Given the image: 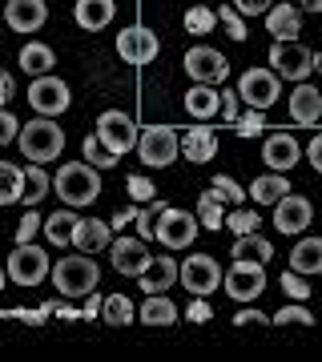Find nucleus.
Segmentation results:
<instances>
[{"mask_svg":"<svg viewBox=\"0 0 322 362\" xmlns=\"http://www.w3.org/2000/svg\"><path fill=\"white\" fill-rule=\"evenodd\" d=\"M52 65H57V52H52L49 45L33 40V45L21 49V69H25L28 77H45V73H52Z\"/></svg>","mask_w":322,"mask_h":362,"instance_id":"nucleus-29","label":"nucleus"},{"mask_svg":"<svg viewBox=\"0 0 322 362\" xmlns=\"http://www.w3.org/2000/svg\"><path fill=\"white\" fill-rule=\"evenodd\" d=\"M97 310H101V294L93 290V294H85V310H81V318H97Z\"/></svg>","mask_w":322,"mask_h":362,"instance_id":"nucleus-56","label":"nucleus"},{"mask_svg":"<svg viewBox=\"0 0 322 362\" xmlns=\"http://www.w3.org/2000/svg\"><path fill=\"white\" fill-rule=\"evenodd\" d=\"M52 189H57V197L69 209H81V206H89V202H97L101 177H97V169L89 161H64L57 169V177H52Z\"/></svg>","mask_w":322,"mask_h":362,"instance_id":"nucleus-1","label":"nucleus"},{"mask_svg":"<svg viewBox=\"0 0 322 362\" xmlns=\"http://www.w3.org/2000/svg\"><path fill=\"white\" fill-rule=\"evenodd\" d=\"M52 286H57V294L61 298H85L97 290V282H101V270H97V262L89 258V254H69V258H61L57 266H52Z\"/></svg>","mask_w":322,"mask_h":362,"instance_id":"nucleus-3","label":"nucleus"},{"mask_svg":"<svg viewBox=\"0 0 322 362\" xmlns=\"http://www.w3.org/2000/svg\"><path fill=\"white\" fill-rule=\"evenodd\" d=\"M16 141H21V153H25L33 165L57 161V157L64 153V129L52 121V117H33L28 125H21Z\"/></svg>","mask_w":322,"mask_h":362,"instance_id":"nucleus-2","label":"nucleus"},{"mask_svg":"<svg viewBox=\"0 0 322 362\" xmlns=\"http://www.w3.org/2000/svg\"><path fill=\"white\" fill-rule=\"evenodd\" d=\"M173 282H178V262L173 258H149V266L137 274V286H142L145 294H161Z\"/></svg>","mask_w":322,"mask_h":362,"instance_id":"nucleus-22","label":"nucleus"},{"mask_svg":"<svg viewBox=\"0 0 322 362\" xmlns=\"http://www.w3.org/2000/svg\"><path fill=\"white\" fill-rule=\"evenodd\" d=\"M290 270L322 274V238H298V246L290 250Z\"/></svg>","mask_w":322,"mask_h":362,"instance_id":"nucleus-27","label":"nucleus"},{"mask_svg":"<svg viewBox=\"0 0 322 362\" xmlns=\"http://www.w3.org/2000/svg\"><path fill=\"white\" fill-rule=\"evenodd\" d=\"M298 157H302V149H298L294 133H270L266 137V145H262V161L274 169V173H286V169L298 165Z\"/></svg>","mask_w":322,"mask_h":362,"instance_id":"nucleus-19","label":"nucleus"},{"mask_svg":"<svg viewBox=\"0 0 322 362\" xmlns=\"http://www.w3.org/2000/svg\"><path fill=\"white\" fill-rule=\"evenodd\" d=\"M101 314L109 326H129L133 318H137V310H133V302H129V294H109L101 298Z\"/></svg>","mask_w":322,"mask_h":362,"instance_id":"nucleus-33","label":"nucleus"},{"mask_svg":"<svg viewBox=\"0 0 322 362\" xmlns=\"http://www.w3.org/2000/svg\"><path fill=\"white\" fill-rule=\"evenodd\" d=\"M222 282L234 302H258L266 290V270H262V262H234L230 274H222Z\"/></svg>","mask_w":322,"mask_h":362,"instance_id":"nucleus-12","label":"nucleus"},{"mask_svg":"<svg viewBox=\"0 0 322 362\" xmlns=\"http://www.w3.org/2000/svg\"><path fill=\"white\" fill-rule=\"evenodd\" d=\"M49 189H52L49 173H45L40 165H28L25 169V197H21V202H25L28 209H37V202H40V197H49Z\"/></svg>","mask_w":322,"mask_h":362,"instance_id":"nucleus-34","label":"nucleus"},{"mask_svg":"<svg viewBox=\"0 0 322 362\" xmlns=\"http://www.w3.org/2000/svg\"><path fill=\"white\" fill-rule=\"evenodd\" d=\"M45 226V218H40L37 209H28L25 218H21V226H16V242H33V233Z\"/></svg>","mask_w":322,"mask_h":362,"instance_id":"nucleus-46","label":"nucleus"},{"mask_svg":"<svg viewBox=\"0 0 322 362\" xmlns=\"http://www.w3.org/2000/svg\"><path fill=\"white\" fill-rule=\"evenodd\" d=\"M117 52H121V61H129V65H149L157 52H161V40H157L154 28L133 25L125 33H117Z\"/></svg>","mask_w":322,"mask_h":362,"instance_id":"nucleus-14","label":"nucleus"},{"mask_svg":"<svg viewBox=\"0 0 322 362\" xmlns=\"http://www.w3.org/2000/svg\"><path fill=\"white\" fill-rule=\"evenodd\" d=\"M49 21V4L45 0H8L4 4V25L16 33H37Z\"/></svg>","mask_w":322,"mask_h":362,"instance_id":"nucleus-17","label":"nucleus"},{"mask_svg":"<svg viewBox=\"0 0 322 362\" xmlns=\"http://www.w3.org/2000/svg\"><path fill=\"white\" fill-rule=\"evenodd\" d=\"M185 318H190V322H209V318H214V310H209L206 298H193L190 310H185Z\"/></svg>","mask_w":322,"mask_h":362,"instance_id":"nucleus-49","label":"nucleus"},{"mask_svg":"<svg viewBox=\"0 0 322 362\" xmlns=\"http://www.w3.org/2000/svg\"><path fill=\"white\" fill-rule=\"evenodd\" d=\"M306 161L322 173V133H318V137H310V145H306Z\"/></svg>","mask_w":322,"mask_h":362,"instance_id":"nucleus-53","label":"nucleus"},{"mask_svg":"<svg viewBox=\"0 0 322 362\" xmlns=\"http://www.w3.org/2000/svg\"><path fill=\"white\" fill-rule=\"evenodd\" d=\"M238 101H242V97H238V89L222 93V109H218V113L226 117V125H234V121H238Z\"/></svg>","mask_w":322,"mask_h":362,"instance_id":"nucleus-48","label":"nucleus"},{"mask_svg":"<svg viewBox=\"0 0 322 362\" xmlns=\"http://www.w3.org/2000/svg\"><path fill=\"white\" fill-rule=\"evenodd\" d=\"M234 8H238L242 16H258V13H270L274 4L270 0H234Z\"/></svg>","mask_w":322,"mask_h":362,"instance_id":"nucleus-50","label":"nucleus"},{"mask_svg":"<svg viewBox=\"0 0 322 362\" xmlns=\"http://www.w3.org/2000/svg\"><path fill=\"white\" fill-rule=\"evenodd\" d=\"M185 109H190V117L206 121V117H214L222 109V93L214 89V85H193V89L185 93Z\"/></svg>","mask_w":322,"mask_h":362,"instance_id":"nucleus-28","label":"nucleus"},{"mask_svg":"<svg viewBox=\"0 0 322 362\" xmlns=\"http://www.w3.org/2000/svg\"><path fill=\"white\" fill-rule=\"evenodd\" d=\"M214 16H218L222 25H226V33H230L234 40H246V37H250V33H246V25H242V13H238L234 4H222V8H218Z\"/></svg>","mask_w":322,"mask_h":362,"instance_id":"nucleus-39","label":"nucleus"},{"mask_svg":"<svg viewBox=\"0 0 322 362\" xmlns=\"http://www.w3.org/2000/svg\"><path fill=\"white\" fill-rule=\"evenodd\" d=\"M28 105L37 109L40 117H57L64 113L69 105H73V93H69V85H64L61 77H52V73H45V77H33V85H28Z\"/></svg>","mask_w":322,"mask_h":362,"instance_id":"nucleus-11","label":"nucleus"},{"mask_svg":"<svg viewBox=\"0 0 322 362\" xmlns=\"http://www.w3.org/2000/svg\"><path fill=\"white\" fill-rule=\"evenodd\" d=\"M266 33L274 40H298L302 33V8L298 4H274L266 13Z\"/></svg>","mask_w":322,"mask_h":362,"instance_id":"nucleus-21","label":"nucleus"},{"mask_svg":"<svg viewBox=\"0 0 322 362\" xmlns=\"http://www.w3.org/2000/svg\"><path fill=\"white\" fill-rule=\"evenodd\" d=\"M214 25H218V16L209 13V8H190L185 13V28L190 33H214Z\"/></svg>","mask_w":322,"mask_h":362,"instance_id":"nucleus-43","label":"nucleus"},{"mask_svg":"<svg viewBox=\"0 0 322 362\" xmlns=\"http://www.w3.org/2000/svg\"><path fill=\"white\" fill-rule=\"evenodd\" d=\"M197 221H202V230H222L226 214H222V194L218 189H209V194L197 197Z\"/></svg>","mask_w":322,"mask_h":362,"instance_id":"nucleus-35","label":"nucleus"},{"mask_svg":"<svg viewBox=\"0 0 322 362\" xmlns=\"http://www.w3.org/2000/svg\"><path fill=\"white\" fill-rule=\"evenodd\" d=\"M234 322L238 326H254V322H270V318H266L262 310H254V306H242V310L234 314Z\"/></svg>","mask_w":322,"mask_h":362,"instance_id":"nucleus-51","label":"nucleus"},{"mask_svg":"<svg viewBox=\"0 0 322 362\" xmlns=\"http://www.w3.org/2000/svg\"><path fill=\"white\" fill-rule=\"evenodd\" d=\"M4 282H8V270H0V290H4Z\"/></svg>","mask_w":322,"mask_h":362,"instance_id":"nucleus-59","label":"nucleus"},{"mask_svg":"<svg viewBox=\"0 0 322 362\" xmlns=\"http://www.w3.org/2000/svg\"><path fill=\"white\" fill-rule=\"evenodd\" d=\"M262 129H266V117H262V109H250L246 117H238V121H234V133H238V137H258Z\"/></svg>","mask_w":322,"mask_h":362,"instance_id":"nucleus-41","label":"nucleus"},{"mask_svg":"<svg viewBox=\"0 0 322 362\" xmlns=\"http://www.w3.org/2000/svg\"><path fill=\"white\" fill-rule=\"evenodd\" d=\"M77 25L89 33H101L105 25H113L117 16V0H77Z\"/></svg>","mask_w":322,"mask_h":362,"instance_id":"nucleus-24","label":"nucleus"},{"mask_svg":"<svg viewBox=\"0 0 322 362\" xmlns=\"http://www.w3.org/2000/svg\"><path fill=\"white\" fill-rule=\"evenodd\" d=\"M97 141H101L113 157L137 149V125H133V117L121 113V109H105V113L97 117Z\"/></svg>","mask_w":322,"mask_h":362,"instance_id":"nucleus-7","label":"nucleus"},{"mask_svg":"<svg viewBox=\"0 0 322 362\" xmlns=\"http://www.w3.org/2000/svg\"><path fill=\"white\" fill-rule=\"evenodd\" d=\"M197 230H202V221L193 218V214L166 206L161 214H157V233H154V238H157L166 250H185V246H193Z\"/></svg>","mask_w":322,"mask_h":362,"instance_id":"nucleus-9","label":"nucleus"},{"mask_svg":"<svg viewBox=\"0 0 322 362\" xmlns=\"http://www.w3.org/2000/svg\"><path fill=\"white\" fill-rule=\"evenodd\" d=\"M8 278H13L16 286H40L45 278H49V254L40 246H33V242H16V250L8 254Z\"/></svg>","mask_w":322,"mask_h":362,"instance_id":"nucleus-6","label":"nucleus"},{"mask_svg":"<svg viewBox=\"0 0 322 362\" xmlns=\"http://www.w3.org/2000/svg\"><path fill=\"white\" fill-rule=\"evenodd\" d=\"M125 189H129V197H133V202H154V181L149 177H137V173H133V177L125 181Z\"/></svg>","mask_w":322,"mask_h":362,"instance_id":"nucleus-44","label":"nucleus"},{"mask_svg":"<svg viewBox=\"0 0 322 362\" xmlns=\"http://www.w3.org/2000/svg\"><path fill=\"white\" fill-rule=\"evenodd\" d=\"M69 242H73L81 254H101V250H109V242H113V226H109V221H97V218H77Z\"/></svg>","mask_w":322,"mask_h":362,"instance_id":"nucleus-18","label":"nucleus"},{"mask_svg":"<svg viewBox=\"0 0 322 362\" xmlns=\"http://www.w3.org/2000/svg\"><path fill=\"white\" fill-rule=\"evenodd\" d=\"M314 73H322V52H314Z\"/></svg>","mask_w":322,"mask_h":362,"instance_id":"nucleus-58","label":"nucleus"},{"mask_svg":"<svg viewBox=\"0 0 322 362\" xmlns=\"http://www.w3.org/2000/svg\"><path fill=\"white\" fill-rule=\"evenodd\" d=\"M16 133H21V121H16L8 109H0V145H8L16 141Z\"/></svg>","mask_w":322,"mask_h":362,"instance_id":"nucleus-47","label":"nucleus"},{"mask_svg":"<svg viewBox=\"0 0 322 362\" xmlns=\"http://www.w3.org/2000/svg\"><path fill=\"white\" fill-rule=\"evenodd\" d=\"M286 194H290L286 173H262V177H254V185L246 189V197H254L258 206H278Z\"/></svg>","mask_w":322,"mask_h":362,"instance_id":"nucleus-25","label":"nucleus"},{"mask_svg":"<svg viewBox=\"0 0 322 362\" xmlns=\"http://www.w3.org/2000/svg\"><path fill=\"white\" fill-rule=\"evenodd\" d=\"M52 314H57V318H64V322H77V318H81V310H73L64 298H61V302H52Z\"/></svg>","mask_w":322,"mask_h":362,"instance_id":"nucleus-54","label":"nucleus"},{"mask_svg":"<svg viewBox=\"0 0 322 362\" xmlns=\"http://www.w3.org/2000/svg\"><path fill=\"white\" fill-rule=\"evenodd\" d=\"M13 97H16V81H13V73H0V109L13 101Z\"/></svg>","mask_w":322,"mask_h":362,"instance_id":"nucleus-52","label":"nucleus"},{"mask_svg":"<svg viewBox=\"0 0 322 362\" xmlns=\"http://www.w3.org/2000/svg\"><path fill=\"white\" fill-rule=\"evenodd\" d=\"M181 153H185V161H209V157L218 153V133L209 129V125H193V129H185V137H181Z\"/></svg>","mask_w":322,"mask_h":362,"instance_id":"nucleus-23","label":"nucleus"},{"mask_svg":"<svg viewBox=\"0 0 322 362\" xmlns=\"http://www.w3.org/2000/svg\"><path fill=\"white\" fill-rule=\"evenodd\" d=\"M185 73L193 77V85H222L226 73H230V61L209 45H193L185 52Z\"/></svg>","mask_w":322,"mask_h":362,"instance_id":"nucleus-13","label":"nucleus"},{"mask_svg":"<svg viewBox=\"0 0 322 362\" xmlns=\"http://www.w3.org/2000/svg\"><path fill=\"white\" fill-rule=\"evenodd\" d=\"M21 197H25V169L0 161V206H16Z\"/></svg>","mask_w":322,"mask_h":362,"instance_id":"nucleus-31","label":"nucleus"},{"mask_svg":"<svg viewBox=\"0 0 322 362\" xmlns=\"http://www.w3.org/2000/svg\"><path fill=\"white\" fill-rule=\"evenodd\" d=\"M230 258H234V262H262V266H266V262L274 258V246H270V242H266L258 230H254V233H238V242H234Z\"/></svg>","mask_w":322,"mask_h":362,"instance_id":"nucleus-26","label":"nucleus"},{"mask_svg":"<svg viewBox=\"0 0 322 362\" xmlns=\"http://www.w3.org/2000/svg\"><path fill=\"white\" fill-rule=\"evenodd\" d=\"M270 322H282V326H290V322H298V326H310L314 322V314L306 310V306H302V302H294V306H290V302H286L282 310L274 314Z\"/></svg>","mask_w":322,"mask_h":362,"instance_id":"nucleus-40","label":"nucleus"},{"mask_svg":"<svg viewBox=\"0 0 322 362\" xmlns=\"http://www.w3.org/2000/svg\"><path fill=\"white\" fill-rule=\"evenodd\" d=\"M322 117V89H314L310 81H298L290 93V121L294 125H314Z\"/></svg>","mask_w":322,"mask_h":362,"instance_id":"nucleus-20","label":"nucleus"},{"mask_svg":"<svg viewBox=\"0 0 322 362\" xmlns=\"http://www.w3.org/2000/svg\"><path fill=\"white\" fill-rule=\"evenodd\" d=\"M214 189H218L226 202H246V189L234 177H226V173H218V177H214Z\"/></svg>","mask_w":322,"mask_h":362,"instance_id":"nucleus-45","label":"nucleus"},{"mask_svg":"<svg viewBox=\"0 0 322 362\" xmlns=\"http://www.w3.org/2000/svg\"><path fill=\"white\" fill-rule=\"evenodd\" d=\"M302 13H322V0H298Z\"/></svg>","mask_w":322,"mask_h":362,"instance_id":"nucleus-57","label":"nucleus"},{"mask_svg":"<svg viewBox=\"0 0 322 362\" xmlns=\"http://www.w3.org/2000/svg\"><path fill=\"white\" fill-rule=\"evenodd\" d=\"M137 318H142L145 326H169V322H178V306H173L166 294H149L142 302Z\"/></svg>","mask_w":322,"mask_h":362,"instance_id":"nucleus-30","label":"nucleus"},{"mask_svg":"<svg viewBox=\"0 0 322 362\" xmlns=\"http://www.w3.org/2000/svg\"><path fill=\"white\" fill-rule=\"evenodd\" d=\"M109 258H113V270L125 274V278H137V274L149 266V246H145L142 238H113L109 242Z\"/></svg>","mask_w":322,"mask_h":362,"instance_id":"nucleus-15","label":"nucleus"},{"mask_svg":"<svg viewBox=\"0 0 322 362\" xmlns=\"http://www.w3.org/2000/svg\"><path fill=\"white\" fill-rule=\"evenodd\" d=\"M85 161H89V165H97V169H113L117 165V157L109 153L101 141H97V133H89V137H85Z\"/></svg>","mask_w":322,"mask_h":362,"instance_id":"nucleus-38","label":"nucleus"},{"mask_svg":"<svg viewBox=\"0 0 322 362\" xmlns=\"http://www.w3.org/2000/svg\"><path fill=\"white\" fill-rule=\"evenodd\" d=\"M270 65L278 73V81H306L314 73V52L298 40H274L270 45Z\"/></svg>","mask_w":322,"mask_h":362,"instance_id":"nucleus-5","label":"nucleus"},{"mask_svg":"<svg viewBox=\"0 0 322 362\" xmlns=\"http://www.w3.org/2000/svg\"><path fill=\"white\" fill-rule=\"evenodd\" d=\"M310 218H314V206H310L302 194H294V189L274 206V230L286 233V238H290V233H302L310 226Z\"/></svg>","mask_w":322,"mask_h":362,"instance_id":"nucleus-16","label":"nucleus"},{"mask_svg":"<svg viewBox=\"0 0 322 362\" xmlns=\"http://www.w3.org/2000/svg\"><path fill=\"white\" fill-rule=\"evenodd\" d=\"M178 282L190 290L193 298H209L214 290L222 286V266L218 258H209V254H193L178 266Z\"/></svg>","mask_w":322,"mask_h":362,"instance_id":"nucleus-8","label":"nucleus"},{"mask_svg":"<svg viewBox=\"0 0 322 362\" xmlns=\"http://www.w3.org/2000/svg\"><path fill=\"white\" fill-rule=\"evenodd\" d=\"M73 226H77V214L64 206V209H57L52 218H45V226H40V230H45V238H49L52 246H64V242L73 238Z\"/></svg>","mask_w":322,"mask_h":362,"instance_id":"nucleus-32","label":"nucleus"},{"mask_svg":"<svg viewBox=\"0 0 322 362\" xmlns=\"http://www.w3.org/2000/svg\"><path fill=\"white\" fill-rule=\"evenodd\" d=\"M230 233H254L262 221H258V209H234V214H226V221H222Z\"/></svg>","mask_w":322,"mask_h":362,"instance_id":"nucleus-37","label":"nucleus"},{"mask_svg":"<svg viewBox=\"0 0 322 362\" xmlns=\"http://www.w3.org/2000/svg\"><path fill=\"white\" fill-rule=\"evenodd\" d=\"M278 282H282L286 298H294V302H306V298H310V286L302 282V274H298V270H286Z\"/></svg>","mask_w":322,"mask_h":362,"instance_id":"nucleus-42","label":"nucleus"},{"mask_svg":"<svg viewBox=\"0 0 322 362\" xmlns=\"http://www.w3.org/2000/svg\"><path fill=\"white\" fill-rule=\"evenodd\" d=\"M161 209H166L161 202H145V209H137L133 226H137V238H142V242H149L157 233V214H161Z\"/></svg>","mask_w":322,"mask_h":362,"instance_id":"nucleus-36","label":"nucleus"},{"mask_svg":"<svg viewBox=\"0 0 322 362\" xmlns=\"http://www.w3.org/2000/svg\"><path fill=\"white\" fill-rule=\"evenodd\" d=\"M181 153V137L173 125H145L137 133V157H142L149 169H166L173 165Z\"/></svg>","mask_w":322,"mask_h":362,"instance_id":"nucleus-4","label":"nucleus"},{"mask_svg":"<svg viewBox=\"0 0 322 362\" xmlns=\"http://www.w3.org/2000/svg\"><path fill=\"white\" fill-rule=\"evenodd\" d=\"M278 93H282V81H278L274 69H246L242 81H238V97L250 109H262V113L278 101Z\"/></svg>","mask_w":322,"mask_h":362,"instance_id":"nucleus-10","label":"nucleus"},{"mask_svg":"<svg viewBox=\"0 0 322 362\" xmlns=\"http://www.w3.org/2000/svg\"><path fill=\"white\" fill-rule=\"evenodd\" d=\"M133 218H137V209H117L113 218H109V226H113V230H125Z\"/></svg>","mask_w":322,"mask_h":362,"instance_id":"nucleus-55","label":"nucleus"}]
</instances>
